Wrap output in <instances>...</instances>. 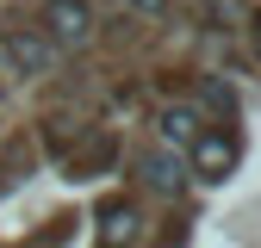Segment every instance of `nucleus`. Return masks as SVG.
I'll list each match as a JSON object with an SVG mask.
<instances>
[{"mask_svg": "<svg viewBox=\"0 0 261 248\" xmlns=\"http://www.w3.org/2000/svg\"><path fill=\"white\" fill-rule=\"evenodd\" d=\"M87 31H93L87 0H44V38L50 44H81Z\"/></svg>", "mask_w": 261, "mask_h": 248, "instance_id": "obj_1", "label": "nucleus"}, {"mask_svg": "<svg viewBox=\"0 0 261 248\" xmlns=\"http://www.w3.org/2000/svg\"><path fill=\"white\" fill-rule=\"evenodd\" d=\"M112 155H118V137H112V131H93L81 149L62 155V168H69V180H100V174L112 168Z\"/></svg>", "mask_w": 261, "mask_h": 248, "instance_id": "obj_2", "label": "nucleus"}, {"mask_svg": "<svg viewBox=\"0 0 261 248\" xmlns=\"http://www.w3.org/2000/svg\"><path fill=\"white\" fill-rule=\"evenodd\" d=\"M230 168H237V137L199 131V143H193V174H199V180H224Z\"/></svg>", "mask_w": 261, "mask_h": 248, "instance_id": "obj_3", "label": "nucleus"}, {"mask_svg": "<svg viewBox=\"0 0 261 248\" xmlns=\"http://www.w3.org/2000/svg\"><path fill=\"white\" fill-rule=\"evenodd\" d=\"M7 56L25 75H50L56 69V44L44 38V31H7Z\"/></svg>", "mask_w": 261, "mask_h": 248, "instance_id": "obj_4", "label": "nucleus"}, {"mask_svg": "<svg viewBox=\"0 0 261 248\" xmlns=\"http://www.w3.org/2000/svg\"><path fill=\"white\" fill-rule=\"evenodd\" d=\"M130 242H137V205L106 199L100 205V248H130Z\"/></svg>", "mask_w": 261, "mask_h": 248, "instance_id": "obj_5", "label": "nucleus"}, {"mask_svg": "<svg viewBox=\"0 0 261 248\" xmlns=\"http://www.w3.org/2000/svg\"><path fill=\"white\" fill-rule=\"evenodd\" d=\"M162 137L168 143H199V118H193L187 106H168L162 112Z\"/></svg>", "mask_w": 261, "mask_h": 248, "instance_id": "obj_6", "label": "nucleus"}, {"mask_svg": "<svg viewBox=\"0 0 261 248\" xmlns=\"http://www.w3.org/2000/svg\"><path fill=\"white\" fill-rule=\"evenodd\" d=\"M143 180L162 186V193H174V186H180V162H174V155H143Z\"/></svg>", "mask_w": 261, "mask_h": 248, "instance_id": "obj_7", "label": "nucleus"}, {"mask_svg": "<svg viewBox=\"0 0 261 248\" xmlns=\"http://www.w3.org/2000/svg\"><path fill=\"white\" fill-rule=\"evenodd\" d=\"M69 230H75V217H50V230H38V236L19 242V248H62V242H69Z\"/></svg>", "mask_w": 261, "mask_h": 248, "instance_id": "obj_8", "label": "nucleus"}, {"mask_svg": "<svg viewBox=\"0 0 261 248\" xmlns=\"http://www.w3.org/2000/svg\"><path fill=\"white\" fill-rule=\"evenodd\" d=\"M124 7H137V13H162V0H124Z\"/></svg>", "mask_w": 261, "mask_h": 248, "instance_id": "obj_9", "label": "nucleus"}, {"mask_svg": "<svg viewBox=\"0 0 261 248\" xmlns=\"http://www.w3.org/2000/svg\"><path fill=\"white\" fill-rule=\"evenodd\" d=\"M249 38H255V56H261V13L249 19Z\"/></svg>", "mask_w": 261, "mask_h": 248, "instance_id": "obj_10", "label": "nucleus"}]
</instances>
